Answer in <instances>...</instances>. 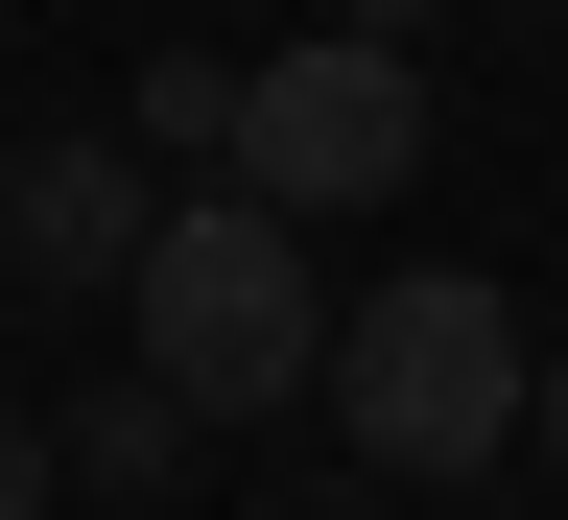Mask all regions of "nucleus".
<instances>
[{"mask_svg": "<svg viewBox=\"0 0 568 520\" xmlns=\"http://www.w3.org/2000/svg\"><path fill=\"white\" fill-rule=\"evenodd\" d=\"M308 402H332L379 473L450 497V473H497V450L545 426V355H521V308H497L474 261H403V284H355V308H332V379H308Z\"/></svg>", "mask_w": 568, "mask_h": 520, "instance_id": "obj_1", "label": "nucleus"}, {"mask_svg": "<svg viewBox=\"0 0 568 520\" xmlns=\"http://www.w3.org/2000/svg\"><path fill=\"white\" fill-rule=\"evenodd\" d=\"M119 332H142V379H166L190 426H284L332 379V284H308V237L284 213H237V190H166V237H142V284H119Z\"/></svg>", "mask_w": 568, "mask_h": 520, "instance_id": "obj_2", "label": "nucleus"}, {"mask_svg": "<svg viewBox=\"0 0 568 520\" xmlns=\"http://www.w3.org/2000/svg\"><path fill=\"white\" fill-rule=\"evenodd\" d=\"M403 166H426V71L355 48V24H332V48H261V71H237V142H213V190L284 213V237H308V213H379Z\"/></svg>", "mask_w": 568, "mask_h": 520, "instance_id": "obj_3", "label": "nucleus"}, {"mask_svg": "<svg viewBox=\"0 0 568 520\" xmlns=\"http://www.w3.org/2000/svg\"><path fill=\"white\" fill-rule=\"evenodd\" d=\"M142 237H166V190H142V142H119V119H48L24 166H0V261H48L71 308H119Z\"/></svg>", "mask_w": 568, "mask_h": 520, "instance_id": "obj_4", "label": "nucleus"}, {"mask_svg": "<svg viewBox=\"0 0 568 520\" xmlns=\"http://www.w3.org/2000/svg\"><path fill=\"white\" fill-rule=\"evenodd\" d=\"M119 142H142V166H213V142H237V48H142Z\"/></svg>", "mask_w": 568, "mask_h": 520, "instance_id": "obj_5", "label": "nucleus"}, {"mask_svg": "<svg viewBox=\"0 0 568 520\" xmlns=\"http://www.w3.org/2000/svg\"><path fill=\"white\" fill-rule=\"evenodd\" d=\"M48 473H95V497H166V473H190V402H166V379H119V402L71 426Z\"/></svg>", "mask_w": 568, "mask_h": 520, "instance_id": "obj_6", "label": "nucleus"}, {"mask_svg": "<svg viewBox=\"0 0 568 520\" xmlns=\"http://www.w3.org/2000/svg\"><path fill=\"white\" fill-rule=\"evenodd\" d=\"M48 497H71V473H48V426L0 402V520H48Z\"/></svg>", "mask_w": 568, "mask_h": 520, "instance_id": "obj_7", "label": "nucleus"}, {"mask_svg": "<svg viewBox=\"0 0 568 520\" xmlns=\"http://www.w3.org/2000/svg\"><path fill=\"white\" fill-rule=\"evenodd\" d=\"M332 24H355V48H426V0H332Z\"/></svg>", "mask_w": 568, "mask_h": 520, "instance_id": "obj_8", "label": "nucleus"}, {"mask_svg": "<svg viewBox=\"0 0 568 520\" xmlns=\"http://www.w3.org/2000/svg\"><path fill=\"white\" fill-rule=\"evenodd\" d=\"M545 450H568V379H545Z\"/></svg>", "mask_w": 568, "mask_h": 520, "instance_id": "obj_9", "label": "nucleus"}]
</instances>
